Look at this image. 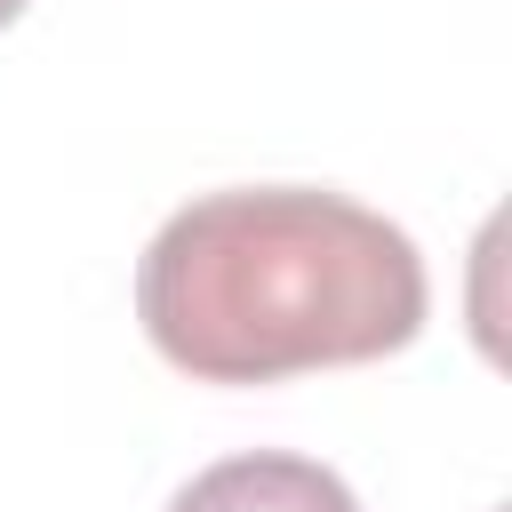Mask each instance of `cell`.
Wrapping results in <instances>:
<instances>
[{
    "label": "cell",
    "mask_w": 512,
    "mask_h": 512,
    "mask_svg": "<svg viewBox=\"0 0 512 512\" xmlns=\"http://www.w3.org/2000/svg\"><path fill=\"white\" fill-rule=\"evenodd\" d=\"M424 256L400 224L312 184H240L176 208L136 264L152 352L200 384H280L384 360L424 328Z\"/></svg>",
    "instance_id": "1"
},
{
    "label": "cell",
    "mask_w": 512,
    "mask_h": 512,
    "mask_svg": "<svg viewBox=\"0 0 512 512\" xmlns=\"http://www.w3.org/2000/svg\"><path fill=\"white\" fill-rule=\"evenodd\" d=\"M168 512H360V504L328 464L288 456V448H248L184 480Z\"/></svg>",
    "instance_id": "2"
},
{
    "label": "cell",
    "mask_w": 512,
    "mask_h": 512,
    "mask_svg": "<svg viewBox=\"0 0 512 512\" xmlns=\"http://www.w3.org/2000/svg\"><path fill=\"white\" fill-rule=\"evenodd\" d=\"M16 8H24V0H0V24H8V16H16Z\"/></svg>",
    "instance_id": "3"
}]
</instances>
